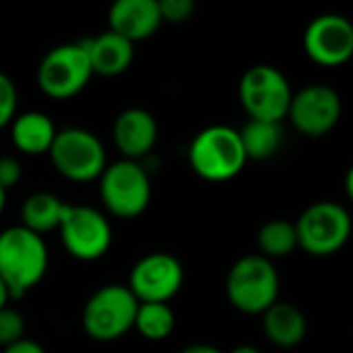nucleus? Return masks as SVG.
<instances>
[{
	"instance_id": "nucleus-1",
	"label": "nucleus",
	"mask_w": 353,
	"mask_h": 353,
	"mask_svg": "<svg viewBox=\"0 0 353 353\" xmlns=\"http://www.w3.org/2000/svg\"><path fill=\"white\" fill-rule=\"evenodd\" d=\"M48 248L41 236L23 225L0 232V279L10 300H21L41 283L48 271Z\"/></svg>"
},
{
	"instance_id": "nucleus-2",
	"label": "nucleus",
	"mask_w": 353,
	"mask_h": 353,
	"mask_svg": "<svg viewBox=\"0 0 353 353\" xmlns=\"http://www.w3.org/2000/svg\"><path fill=\"white\" fill-rule=\"evenodd\" d=\"M228 300L244 314H263L279 302V273L275 265L261 254L238 259L225 281Z\"/></svg>"
},
{
	"instance_id": "nucleus-3",
	"label": "nucleus",
	"mask_w": 353,
	"mask_h": 353,
	"mask_svg": "<svg viewBox=\"0 0 353 353\" xmlns=\"http://www.w3.org/2000/svg\"><path fill=\"white\" fill-rule=\"evenodd\" d=\"M192 170L209 182H225L238 176L246 165V155L236 128L225 124L207 126L188 147Z\"/></svg>"
},
{
	"instance_id": "nucleus-4",
	"label": "nucleus",
	"mask_w": 353,
	"mask_h": 353,
	"mask_svg": "<svg viewBox=\"0 0 353 353\" xmlns=\"http://www.w3.org/2000/svg\"><path fill=\"white\" fill-rule=\"evenodd\" d=\"M99 196L114 217L137 219L151 203V178L141 161H114L99 176Z\"/></svg>"
},
{
	"instance_id": "nucleus-5",
	"label": "nucleus",
	"mask_w": 353,
	"mask_h": 353,
	"mask_svg": "<svg viewBox=\"0 0 353 353\" xmlns=\"http://www.w3.org/2000/svg\"><path fill=\"white\" fill-rule=\"evenodd\" d=\"M54 170L70 182L99 180L108 165L105 149L99 137L87 128L68 126L56 132V139L48 151Z\"/></svg>"
},
{
	"instance_id": "nucleus-6",
	"label": "nucleus",
	"mask_w": 353,
	"mask_h": 353,
	"mask_svg": "<svg viewBox=\"0 0 353 353\" xmlns=\"http://www.w3.org/2000/svg\"><path fill=\"white\" fill-rule=\"evenodd\" d=\"M137 308L139 302L126 285H103L85 302L81 314L83 331L95 341H116L132 331Z\"/></svg>"
},
{
	"instance_id": "nucleus-7",
	"label": "nucleus",
	"mask_w": 353,
	"mask_h": 353,
	"mask_svg": "<svg viewBox=\"0 0 353 353\" xmlns=\"http://www.w3.org/2000/svg\"><path fill=\"white\" fill-rule=\"evenodd\" d=\"M238 95L250 120L281 124L288 118L294 91L279 68L271 64H256L242 74Z\"/></svg>"
},
{
	"instance_id": "nucleus-8",
	"label": "nucleus",
	"mask_w": 353,
	"mask_h": 353,
	"mask_svg": "<svg viewBox=\"0 0 353 353\" xmlns=\"http://www.w3.org/2000/svg\"><path fill=\"white\" fill-rule=\"evenodd\" d=\"M298 248L312 256H331L339 252L352 236V215L335 201H319L298 217Z\"/></svg>"
},
{
	"instance_id": "nucleus-9",
	"label": "nucleus",
	"mask_w": 353,
	"mask_h": 353,
	"mask_svg": "<svg viewBox=\"0 0 353 353\" xmlns=\"http://www.w3.org/2000/svg\"><path fill=\"white\" fill-rule=\"evenodd\" d=\"M93 70L83 43L52 48L37 66V87L52 99H70L91 81Z\"/></svg>"
},
{
	"instance_id": "nucleus-10",
	"label": "nucleus",
	"mask_w": 353,
	"mask_h": 353,
	"mask_svg": "<svg viewBox=\"0 0 353 353\" xmlns=\"http://www.w3.org/2000/svg\"><path fill=\"white\" fill-rule=\"evenodd\" d=\"M64 250L79 261H97L112 246V225L108 217L87 205H68L58 225Z\"/></svg>"
},
{
	"instance_id": "nucleus-11",
	"label": "nucleus",
	"mask_w": 353,
	"mask_h": 353,
	"mask_svg": "<svg viewBox=\"0 0 353 353\" xmlns=\"http://www.w3.org/2000/svg\"><path fill=\"white\" fill-rule=\"evenodd\" d=\"M343 103L341 95L329 85H308L292 95L288 118L292 126L310 139L329 134L341 120Z\"/></svg>"
},
{
	"instance_id": "nucleus-12",
	"label": "nucleus",
	"mask_w": 353,
	"mask_h": 353,
	"mask_svg": "<svg viewBox=\"0 0 353 353\" xmlns=\"http://www.w3.org/2000/svg\"><path fill=\"white\" fill-rule=\"evenodd\" d=\"M182 283V263L168 252H151L134 263L126 288L137 298V302L170 304V300L180 292Z\"/></svg>"
},
{
	"instance_id": "nucleus-13",
	"label": "nucleus",
	"mask_w": 353,
	"mask_h": 353,
	"mask_svg": "<svg viewBox=\"0 0 353 353\" xmlns=\"http://www.w3.org/2000/svg\"><path fill=\"white\" fill-rule=\"evenodd\" d=\"M304 50L319 66L335 68L345 64L353 56L352 21L337 12L319 14L304 31Z\"/></svg>"
},
{
	"instance_id": "nucleus-14",
	"label": "nucleus",
	"mask_w": 353,
	"mask_h": 353,
	"mask_svg": "<svg viewBox=\"0 0 353 353\" xmlns=\"http://www.w3.org/2000/svg\"><path fill=\"white\" fill-rule=\"evenodd\" d=\"M112 139L124 159L141 161L153 151L159 139V126L151 112L143 108H128L116 116Z\"/></svg>"
},
{
	"instance_id": "nucleus-15",
	"label": "nucleus",
	"mask_w": 353,
	"mask_h": 353,
	"mask_svg": "<svg viewBox=\"0 0 353 353\" xmlns=\"http://www.w3.org/2000/svg\"><path fill=\"white\" fill-rule=\"evenodd\" d=\"M108 21L110 31L130 43L149 39L163 23L157 0H116L108 12Z\"/></svg>"
},
{
	"instance_id": "nucleus-16",
	"label": "nucleus",
	"mask_w": 353,
	"mask_h": 353,
	"mask_svg": "<svg viewBox=\"0 0 353 353\" xmlns=\"http://www.w3.org/2000/svg\"><path fill=\"white\" fill-rule=\"evenodd\" d=\"M83 46L89 56L93 74L118 77L126 72L134 60V43H130L128 39L120 37L110 29L83 41Z\"/></svg>"
},
{
	"instance_id": "nucleus-17",
	"label": "nucleus",
	"mask_w": 353,
	"mask_h": 353,
	"mask_svg": "<svg viewBox=\"0 0 353 353\" xmlns=\"http://www.w3.org/2000/svg\"><path fill=\"white\" fill-rule=\"evenodd\" d=\"M56 132L58 128L52 118L39 110L21 112L10 122L12 145L23 155H48Z\"/></svg>"
},
{
	"instance_id": "nucleus-18",
	"label": "nucleus",
	"mask_w": 353,
	"mask_h": 353,
	"mask_svg": "<svg viewBox=\"0 0 353 353\" xmlns=\"http://www.w3.org/2000/svg\"><path fill=\"white\" fill-rule=\"evenodd\" d=\"M261 316H263V333L273 345L281 350H292L306 339L308 323L298 306L275 302Z\"/></svg>"
},
{
	"instance_id": "nucleus-19",
	"label": "nucleus",
	"mask_w": 353,
	"mask_h": 353,
	"mask_svg": "<svg viewBox=\"0 0 353 353\" xmlns=\"http://www.w3.org/2000/svg\"><path fill=\"white\" fill-rule=\"evenodd\" d=\"M64 209H66V203H62L60 196L52 192H43V190L33 192L21 205V225L43 238L46 234L58 230Z\"/></svg>"
},
{
	"instance_id": "nucleus-20",
	"label": "nucleus",
	"mask_w": 353,
	"mask_h": 353,
	"mask_svg": "<svg viewBox=\"0 0 353 353\" xmlns=\"http://www.w3.org/2000/svg\"><path fill=\"white\" fill-rule=\"evenodd\" d=\"M238 134L246 159H254V161L273 157L283 143V128L279 122L248 120L242 126V130H238Z\"/></svg>"
},
{
	"instance_id": "nucleus-21",
	"label": "nucleus",
	"mask_w": 353,
	"mask_h": 353,
	"mask_svg": "<svg viewBox=\"0 0 353 353\" xmlns=\"http://www.w3.org/2000/svg\"><path fill=\"white\" fill-rule=\"evenodd\" d=\"M132 329L147 341H163L176 329V314L170 304L139 302Z\"/></svg>"
},
{
	"instance_id": "nucleus-22",
	"label": "nucleus",
	"mask_w": 353,
	"mask_h": 353,
	"mask_svg": "<svg viewBox=\"0 0 353 353\" xmlns=\"http://www.w3.org/2000/svg\"><path fill=\"white\" fill-rule=\"evenodd\" d=\"M256 242L261 248V256L269 261L288 256L298 248L296 225L288 219H271L259 230Z\"/></svg>"
},
{
	"instance_id": "nucleus-23",
	"label": "nucleus",
	"mask_w": 353,
	"mask_h": 353,
	"mask_svg": "<svg viewBox=\"0 0 353 353\" xmlns=\"http://www.w3.org/2000/svg\"><path fill=\"white\" fill-rule=\"evenodd\" d=\"M25 337V319L19 310L4 306L0 310V347H8Z\"/></svg>"
},
{
	"instance_id": "nucleus-24",
	"label": "nucleus",
	"mask_w": 353,
	"mask_h": 353,
	"mask_svg": "<svg viewBox=\"0 0 353 353\" xmlns=\"http://www.w3.org/2000/svg\"><path fill=\"white\" fill-rule=\"evenodd\" d=\"M17 87L12 79L0 70V128L12 122L17 116Z\"/></svg>"
},
{
	"instance_id": "nucleus-25",
	"label": "nucleus",
	"mask_w": 353,
	"mask_h": 353,
	"mask_svg": "<svg viewBox=\"0 0 353 353\" xmlns=\"http://www.w3.org/2000/svg\"><path fill=\"white\" fill-rule=\"evenodd\" d=\"M194 10H196V4L192 0H161L159 2L161 21H168V23H184L194 14Z\"/></svg>"
},
{
	"instance_id": "nucleus-26",
	"label": "nucleus",
	"mask_w": 353,
	"mask_h": 353,
	"mask_svg": "<svg viewBox=\"0 0 353 353\" xmlns=\"http://www.w3.org/2000/svg\"><path fill=\"white\" fill-rule=\"evenodd\" d=\"M23 176V168H21V161L17 157H0V188L2 190H10L19 184Z\"/></svg>"
},
{
	"instance_id": "nucleus-27",
	"label": "nucleus",
	"mask_w": 353,
	"mask_h": 353,
	"mask_svg": "<svg viewBox=\"0 0 353 353\" xmlns=\"http://www.w3.org/2000/svg\"><path fill=\"white\" fill-rule=\"evenodd\" d=\"M2 353H46V350H43L37 341L23 337L21 341H17V343H12V345L4 347Z\"/></svg>"
},
{
	"instance_id": "nucleus-28",
	"label": "nucleus",
	"mask_w": 353,
	"mask_h": 353,
	"mask_svg": "<svg viewBox=\"0 0 353 353\" xmlns=\"http://www.w3.org/2000/svg\"><path fill=\"white\" fill-rule=\"evenodd\" d=\"M180 353H223L219 347L215 345H207V343H194V345H188L184 347Z\"/></svg>"
},
{
	"instance_id": "nucleus-29",
	"label": "nucleus",
	"mask_w": 353,
	"mask_h": 353,
	"mask_svg": "<svg viewBox=\"0 0 353 353\" xmlns=\"http://www.w3.org/2000/svg\"><path fill=\"white\" fill-rule=\"evenodd\" d=\"M8 300H10L8 290H6V285L2 283V279H0V310H2L4 306H8Z\"/></svg>"
},
{
	"instance_id": "nucleus-30",
	"label": "nucleus",
	"mask_w": 353,
	"mask_h": 353,
	"mask_svg": "<svg viewBox=\"0 0 353 353\" xmlns=\"http://www.w3.org/2000/svg\"><path fill=\"white\" fill-rule=\"evenodd\" d=\"M230 353H261V350H256L254 345H238Z\"/></svg>"
},
{
	"instance_id": "nucleus-31",
	"label": "nucleus",
	"mask_w": 353,
	"mask_h": 353,
	"mask_svg": "<svg viewBox=\"0 0 353 353\" xmlns=\"http://www.w3.org/2000/svg\"><path fill=\"white\" fill-rule=\"evenodd\" d=\"M352 180H353V172L350 170V172H347V178H345V186H347V194H350V196H352V192H353V190H352V184H353Z\"/></svg>"
},
{
	"instance_id": "nucleus-32",
	"label": "nucleus",
	"mask_w": 353,
	"mask_h": 353,
	"mask_svg": "<svg viewBox=\"0 0 353 353\" xmlns=\"http://www.w3.org/2000/svg\"><path fill=\"white\" fill-rule=\"evenodd\" d=\"M4 207H6V190L0 188V215H2V211H4Z\"/></svg>"
}]
</instances>
